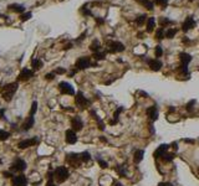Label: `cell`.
Listing matches in <instances>:
<instances>
[{
  "label": "cell",
  "mask_w": 199,
  "mask_h": 186,
  "mask_svg": "<svg viewBox=\"0 0 199 186\" xmlns=\"http://www.w3.org/2000/svg\"><path fill=\"white\" fill-rule=\"evenodd\" d=\"M54 73H57V74H64V73H66V69H65V68H56V71H55Z\"/></svg>",
  "instance_id": "cell-41"
},
{
  "label": "cell",
  "mask_w": 199,
  "mask_h": 186,
  "mask_svg": "<svg viewBox=\"0 0 199 186\" xmlns=\"http://www.w3.org/2000/svg\"><path fill=\"white\" fill-rule=\"evenodd\" d=\"M72 47V44H68V45H66V46H65V47H64V50H68V49H71Z\"/></svg>",
  "instance_id": "cell-48"
},
{
  "label": "cell",
  "mask_w": 199,
  "mask_h": 186,
  "mask_svg": "<svg viewBox=\"0 0 199 186\" xmlns=\"http://www.w3.org/2000/svg\"><path fill=\"white\" fill-rule=\"evenodd\" d=\"M147 115L152 120H156L157 117H158V110H157V107H149V108L147 109Z\"/></svg>",
  "instance_id": "cell-21"
},
{
  "label": "cell",
  "mask_w": 199,
  "mask_h": 186,
  "mask_svg": "<svg viewBox=\"0 0 199 186\" xmlns=\"http://www.w3.org/2000/svg\"><path fill=\"white\" fill-rule=\"evenodd\" d=\"M196 20H194V17L193 16H187L186 17V20L183 21V24H182V31L183 32H188L189 30H192V29H194L196 27Z\"/></svg>",
  "instance_id": "cell-7"
},
{
  "label": "cell",
  "mask_w": 199,
  "mask_h": 186,
  "mask_svg": "<svg viewBox=\"0 0 199 186\" xmlns=\"http://www.w3.org/2000/svg\"><path fill=\"white\" fill-rule=\"evenodd\" d=\"M45 77H46V80H54V78H55V73H47Z\"/></svg>",
  "instance_id": "cell-42"
},
{
  "label": "cell",
  "mask_w": 199,
  "mask_h": 186,
  "mask_svg": "<svg viewBox=\"0 0 199 186\" xmlns=\"http://www.w3.org/2000/svg\"><path fill=\"white\" fill-rule=\"evenodd\" d=\"M80 158H81L82 162H87V161H90L91 155H90L89 151H84V153H81V154H80Z\"/></svg>",
  "instance_id": "cell-30"
},
{
  "label": "cell",
  "mask_w": 199,
  "mask_h": 186,
  "mask_svg": "<svg viewBox=\"0 0 199 186\" xmlns=\"http://www.w3.org/2000/svg\"><path fill=\"white\" fill-rule=\"evenodd\" d=\"M4 176H5V178H13V174L9 173V171H4Z\"/></svg>",
  "instance_id": "cell-43"
},
{
  "label": "cell",
  "mask_w": 199,
  "mask_h": 186,
  "mask_svg": "<svg viewBox=\"0 0 199 186\" xmlns=\"http://www.w3.org/2000/svg\"><path fill=\"white\" fill-rule=\"evenodd\" d=\"M95 20H96V22H97V24H98V25H102L103 22H105V19H102V17H98V16H96V17H95Z\"/></svg>",
  "instance_id": "cell-40"
},
{
  "label": "cell",
  "mask_w": 199,
  "mask_h": 186,
  "mask_svg": "<svg viewBox=\"0 0 199 186\" xmlns=\"http://www.w3.org/2000/svg\"><path fill=\"white\" fill-rule=\"evenodd\" d=\"M173 24H174V21L170 20V19H168V17H164V16L159 17V25H161V27H167V26L173 25Z\"/></svg>",
  "instance_id": "cell-23"
},
{
  "label": "cell",
  "mask_w": 199,
  "mask_h": 186,
  "mask_svg": "<svg viewBox=\"0 0 199 186\" xmlns=\"http://www.w3.org/2000/svg\"><path fill=\"white\" fill-rule=\"evenodd\" d=\"M147 62H148V66H149V68L152 69V71H154V72L159 71L161 67L163 66L162 61H161V60H158V58H153V60H152V58H148Z\"/></svg>",
  "instance_id": "cell-12"
},
{
  "label": "cell",
  "mask_w": 199,
  "mask_h": 186,
  "mask_svg": "<svg viewBox=\"0 0 199 186\" xmlns=\"http://www.w3.org/2000/svg\"><path fill=\"white\" fill-rule=\"evenodd\" d=\"M71 127H72V130H81L84 128V122L81 120L80 117H73L71 119Z\"/></svg>",
  "instance_id": "cell-16"
},
{
  "label": "cell",
  "mask_w": 199,
  "mask_h": 186,
  "mask_svg": "<svg viewBox=\"0 0 199 186\" xmlns=\"http://www.w3.org/2000/svg\"><path fill=\"white\" fill-rule=\"evenodd\" d=\"M143 155H145V151L143 150H136L135 155H133V161H135L136 164H140L143 159Z\"/></svg>",
  "instance_id": "cell-25"
},
{
  "label": "cell",
  "mask_w": 199,
  "mask_h": 186,
  "mask_svg": "<svg viewBox=\"0 0 199 186\" xmlns=\"http://www.w3.org/2000/svg\"><path fill=\"white\" fill-rule=\"evenodd\" d=\"M183 42H184V44H191V40H189L188 37L186 36V37H183Z\"/></svg>",
  "instance_id": "cell-46"
},
{
  "label": "cell",
  "mask_w": 199,
  "mask_h": 186,
  "mask_svg": "<svg viewBox=\"0 0 199 186\" xmlns=\"http://www.w3.org/2000/svg\"><path fill=\"white\" fill-rule=\"evenodd\" d=\"M165 37V31H164V27H161V29H158L156 31V40L161 41L162 39H164Z\"/></svg>",
  "instance_id": "cell-27"
},
{
  "label": "cell",
  "mask_w": 199,
  "mask_h": 186,
  "mask_svg": "<svg viewBox=\"0 0 199 186\" xmlns=\"http://www.w3.org/2000/svg\"><path fill=\"white\" fill-rule=\"evenodd\" d=\"M124 50H126L124 45L119 42V41H107V52L117 53V52H122Z\"/></svg>",
  "instance_id": "cell-3"
},
{
  "label": "cell",
  "mask_w": 199,
  "mask_h": 186,
  "mask_svg": "<svg viewBox=\"0 0 199 186\" xmlns=\"http://www.w3.org/2000/svg\"><path fill=\"white\" fill-rule=\"evenodd\" d=\"M75 103H76L78 107H81V108H85L86 105L90 104V101L87 99L81 92H78L77 94H76V97H75Z\"/></svg>",
  "instance_id": "cell-10"
},
{
  "label": "cell",
  "mask_w": 199,
  "mask_h": 186,
  "mask_svg": "<svg viewBox=\"0 0 199 186\" xmlns=\"http://www.w3.org/2000/svg\"><path fill=\"white\" fill-rule=\"evenodd\" d=\"M158 186H173L172 184H169V183H161Z\"/></svg>",
  "instance_id": "cell-47"
},
{
  "label": "cell",
  "mask_w": 199,
  "mask_h": 186,
  "mask_svg": "<svg viewBox=\"0 0 199 186\" xmlns=\"http://www.w3.org/2000/svg\"><path fill=\"white\" fill-rule=\"evenodd\" d=\"M8 10L16 12V14H22L25 11V8H24V5H20V4H11V5L8 6Z\"/></svg>",
  "instance_id": "cell-18"
},
{
  "label": "cell",
  "mask_w": 199,
  "mask_h": 186,
  "mask_svg": "<svg viewBox=\"0 0 199 186\" xmlns=\"http://www.w3.org/2000/svg\"><path fill=\"white\" fill-rule=\"evenodd\" d=\"M167 145H159L158 148H157V150L154 151V154H153V156L156 158V159H158V158H162L164 154H165V151H167Z\"/></svg>",
  "instance_id": "cell-19"
},
{
  "label": "cell",
  "mask_w": 199,
  "mask_h": 186,
  "mask_svg": "<svg viewBox=\"0 0 199 186\" xmlns=\"http://www.w3.org/2000/svg\"><path fill=\"white\" fill-rule=\"evenodd\" d=\"M46 186H56V185H55V184L52 183V180H50V181H49V183H47V185H46Z\"/></svg>",
  "instance_id": "cell-49"
},
{
  "label": "cell",
  "mask_w": 199,
  "mask_h": 186,
  "mask_svg": "<svg viewBox=\"0 0 199 186\" xmlns=\"http://www.w3.org/2000/svg\"><path fill=\"white\" fill-rule=\"evenodd\" d=\"M94 58H95V60H97V61L105 60V58H106V52H101V51H98V52L94 53Z\"/></svg>",
  "instance_id": "cell-31"
},
{
  "label": "cell",
  "mask_w": 199,
  "mask_h": 186,
  "mask_svg": "<svg viewBox=\"0 0 199 186\" xmlns=\"http://www.w3.org/2000/svg\"><path fill=\"white\" fill-rule=\"evenodd\" d=\"M189 1H193V0H189Z\"/></svg>",
  "instance_id": "cell-52"
},
{
  "label": "cell",
  "mask_w": 199,
  "mask_h": 186,
  "mask_svg": "<svg viewBox=\"0 0 199 186\" xmlns=\"http://www.w3.org/2000/svg\"><path fill=\"white\" fill-rule=\"evenodd\" d=\"M59 90L62 94H70V96H73L75 94V90L73 87L67 82H60L59 83Z\"/></svg>",
  "instance_id": "cell-6"
},
{
  "label": "cell",
  "mask_w": 199,
  "mask_h": 186,
  "mask_svg": "<svg viewBox=\"0 0 199 186\" xmlns=\"http://www.w3.org/2000/svg\"><path fill=\"white\" fill-rule=\"evenodd\" d=\"M43 61L41 60H39V58H32L31 60V67H32V69L34 71H38V69H40L41 67H43Z\"/></svg>",
  "instance_id": "cell-24"
},
{
  "label": "cell",
  "mask_w": 199,
  "mask_h": 186,
  "mask_svg": "<svg viewBox=\"0 0 199 186\" xmlns=\"http://www.w3.org/2000/svg\"><path fill=\"white\" fill-rule=\"evenodd\" d=\"M31 77H34V69L22 68L21 72L19 73V76H17V80L19 81H27V80H30Z\"/></svg>",
  "instance_id": "cell-9"
},
{
  "label": "cell",
  "mask_w": 199,
  "mask_h": 186,
  "mask_svg": "<svg viewBox=\"0 0 199 186\" xmlns=\"http://www.w3.org/2000/svg\"><path fill=\"white\" fill-rule=\"evenodd\" d=\"M39 143V138H32V139H25V140H21L19 144H17V148L19 149H26L29 146H32L35 144Z\"/></svg>",
  "instance_id": "cell-11"
},
{
  "label": "cell",
  "mask_w": 199,
  "mask_h": 186,
  "mask_svg": "<svg viewBox=\"0 0 199 186\" xmlns=\"http://www.w3.org/2000/svg\"><path fill=\"white\" fill-rule=\"evenodd\" d=\"M193 104H194V101H192V102H189V103H188V105H187V109H188V110H191V109L193 108V107H192Z\"/></svg>",
  "instance_id": "cell-44"
},
{
  "label": "cell",
  "mask_w": 199,
  "mask_h": 186,
  "mask_svg": "<svg viewBox=\"0 0 199 186\" xmlns=\"http://www.w3.org/2000/svg\"><path fill=\"white\" fill-rule=\"evenodd\" d=\"M97 161H98V164H100V166L102 167V169H106V167L108 166V164H107V162H106L105 160H102V159H101V158H97Z\"/></svg>",
  "instance_id": "cell-38"
},
{
  "label": "cell",
  "mask_w": 199,
  "mask_h": 186,
  "mask_svg": "<svg viewBox=\"0 0 199 186\" xmlns=\"http://www.w3.org/2000/svg\"><path fill=\"white\" fill-rule=\"evenodd\" d=\"M154 4L159 5L162 9H165V6L168 5V0H154Z\"/></svg>",
  "instance_id": "cell-34"
},
{
  "label": "cell",
  "mask_w": 199,
  "mask_h": 186,
  "mask_svg": "<svg viewBox=\"0 0 199 186\" xmlns=\"http://www.w3.org/2000/svg\"><path fill=\"white\" fill-rule=\"evenodd\" d=\"M26 169V162L20 159V158H17V159L14 160V162L11 164V170L13 171H19V173H21V171H24Z\"/></svg>",
  "instance_id": "cell-8"
},
{
  "label": "cell",
  "mask_w": 199,
  "mask_h": 186,
  "mask_svg": "<svg viewBox=\"0 0 199 186\" xmlns=\"http://www.w3.org/2000/svg\"><path fill=\"white\" fill-rule=\"evenodd\" d=\"M85 36H86V32H84V34H82V35H81L80 37H78V39H77L76 41H77V42H80L81 40H84V39H85Z\"/></svg>",
  "instance_id": "cell-45"
},
{
  "label": "cell",
  "mask_w": 199,
  "mask_h": 186,
  "mask_svg": "<svg viewBox=\"0 0 199 186\" xmlns=\"http://www.w3.org/2000/svg\"><path fill=\"white\" fill-rule=\"evenodd\" d=\"M36 110H38V102L34 101L32 102V105H31V110H30V114L29 115H34L36 113Z\"/></svg>",
  "instance_id": "cell-37"
},
{
  "label": "cell",
  "mask_w": 199,
  "mask_h": 186,
  "mask_svg": "<svg viewBox=\"0 0 199 186\" xmlns=\"http://www.w3.org/2000/svg\"><path fill=\"white\" fill-rule=\"evenodd\" d=\"M16 91H17V82L8 83V85H5L1 88V97L4 98V101L10 102Z\"/></svg>",
  "instance_id": "cell-1"
},
{
  "label": "cell",
  "mask_w": 199,
  "mask_h": 186,
  "mask_svg": "<svg viewBox=\"0 0 199 186\" xmlns=\"http://www.w3.org/2000/svg\"><path fill=\"white\" fill-rule=\"evenodd\" d=\"M91 66V58L87 57V56H84V57L77 58V61L75 63L76 69H86Z\"/></svg>",
  "instance_id": "cell-4"
},
{
  "label": "cell",
  "mask_w": 199,
  "mask_h": 186,
  "mask_svg": "<svg viewBox=\"0 0 199 186\" xmlns=\"http://www.w3.org/2000/svg\"><path fill=\"white\" fill-rule=\"evenodd\" d=\"M143 36H145V35H143V32H142V34H141V32H138V39H143Z\"/></svg>",
  "instance_id": "cell-50"
},
{
  "label": "cell",
  "mask_w": 199,
  "mask_h": 186,
  "mask_svg": "<svg viewBox=\"0 0 199 186\" xmlns=\"http://www.w3.org/2000/svg\"><path fill=\"white\" fill-rule=\"evenodd\" d=\"M177 32H178L177 29H174V27L172 29V27H170V29H168L167 31H165V37H167V39H173Z\"/></svg>",
  "instance_id": "cell-29"
},
{
  "label": "cell",
  "mask_w": 199,
  "mask_h": 186,
  "mask_svg": "<svg viewBox=\"0 0 199 186\" xmlns=\"http://www.w3.org/2000/svg\"><path fill=\"white\" fill-rule=\"evenodd\" d=\"M67 162L70 165H72L73 167H78L81 165V158H80V154H75V153H71V154H67V158H66Z\"/></svg>",
  "instance_id": "cell-5"
},
{
  "label": "cell",
  "mask_w": 199,
  "mask_h": 186,
  "mask_svg": "<svg viewBox=\"0 0 199 186\" xmlns=\"http://www.w3.org/2000/svg\"><path fill=\"white\" fill-rule=\"evenodd\" d=\"M27 185V180L25 178V175H16L13 178V186H26Z\"/></svg>",
  "instance_id": "cell-14"
},
{
  "label": "cell",
  "mask_w": 199,
  "mask_h": 186,
  "mask_svg": "<svg viewBox=\"0 0 199 186\" xmlns=\"http://www.w3.org/2000/svg\"><path fill=\"white\" fill-rule=\"evenodd\" d=\"M34 123H35V119H34V115H29L25 120H24V123H22V130L24 132H27V130H30L32 127H34Z\"/></svg>",
  "instance_id": "cell-15"
},
{
  "label": "cell",
  "mask_w": 199,
  "mask_h": 186,
  "mask_svg": "<svg viewBox=\"0 0 199 186\" xmlns=\"http://www.w3.org/2000/svg\"><path fill=\"white\" fill-rule=\"evenodd\" d=\"M154 55H156L157 58H158V57H162V55H163V49H162L161 45L156 46V49H154Z\"/></svg>",
  "instance_id": "cell-32"
},
{
  "label": "cell",
  "mask_w": 199,
  "mask_h": 186,
  "mask_svg": "<svg viewBox=\"0 0 199 186\" xmlns=\"http://www.w3.org/2000/svg\"><path fill=\"white\" fill-rule=\"evenodd\" d=\"M81 12L84 14V15H86V16H92V11L87 9V4H85V5L81 8Z\"/></svg>",
  "instance_id": "cell-35"
},
{
  "label": "cell",
  "mask_w": 199,
  "mask_h": 186,
  "mask_svg": "<svg viewBox=\"0 0 199 186\" xmlns=\"http://www.w3.org/2000/svg\"><path fill=\"white\" fill-rule=\"evenodd\" d=\"M154 27H156V20H154V17H148L146 31L148 32V34H152V31H154Z\"/></svg>",
  "instance_id": "cell-20"
},
{
  "label": "cell",
  "mask_w": 199,
  "mask_h": 186,
  "mask_svg": "<svg viewBox=\"0 0 199 186\" xmlns=\"http://www.w3.org/2000/svg\"><path fill=\"white\" fill-rule=\"evenodd\" d=\"M147 20H148V19H147V15H146V14H142V15H140V16L136 19V24H137L138 26H141V25L145 24Z\"/></svg>",
  "instance_id": "cell-28"
},
{
  "label": "cell",
  "mask_w": 199,
  "mask_h": 186,
  "mask_svg": "<svg viewBox=\"0 0 199 186\" xmlns=\"http://www.w3.org/2000/svg\"><path fill=\"white\" fill-rule=\"evenodd\" d=\"M116 186H123V185H121V184H116Z\"/></svg>",
  "instance_id": "cell-51"
},
{
  "label": "cell",
  "mask_w": 199,
  "mask_h": 186,
  "mask_svg": "<svg viewBox=\"0 0 199 186\" xmlns=\"http://www.w3.org/2000/svg\"><path fill=\"white\" fill-rule=\"evenodd\" d=\"M138 3L141 4V5L145 6L147 10H153L154 9V3L152 1V0H137Z\"/></svg>",
  "instance_id": "cell-22"
},
{
  "label": "cell",
  "mask_w": 199,
  "mask_h": 186,
  "mask_svg": "<svg viewBox=\"0 0 199 186\" xmlns=\"http://www.w3.org/2000/svg\"><path fill=\"white\" fill-rule=\"evenodd\" d=\"M10 137V134H9L8 132H5V130L0 129V140H6V139Z\"/></svg>",
  "instance_id": "cell-36"
},
{
  "label": "cell",
  "mask_w": 199,
  "mask_h": 186,
  "mask_svg": "<svg viewBox=\"0 0 199 186\" xmlns=\"http://www.w3.org/2000/svg\"><path fill=\"white\" fill-rule=\"evenodd\" d=\"M31 16H32L31 12H25V14H22V15H21V21H27Z\"/></svg>",
  "instance_id": "cell-39"
},
{
  "label": "cell",
  "mask_w": 199,
  "mask_h": 186,
  "mask_svg": "<svg viewBox=\"0 0 199 186\" xmlns=\"http://www.w3.org/2000/svg\"><path fill=\"white\" fill-rule=\"evenodd\" d=\"M179 60H180V62H182V66H187L188 67L189 62L192 61V56L189 53H187V52H180L179 53Z\"/></svg>",
  "instance_id": "cell-17"
},
{
  "label": "cell",
  "mask_w": 199,
  "mask_h": 186,
  "mask_svg": "<svg viewBox=\"0 0 199 186\" xmlns=\"http://www.w3.org/2000/svg\"><path fill=\"white\" fill-rule=\"evenodd\" d=\"M54 178L56 179L57 183H65L68 179V171L65 166H59L56 170L54 171Z\"/></svg>",
  "instance_id": "cell-2"
},
{
  "label": "cell",
  "mask_w": 199,
  "mask_h": 186,
  "mask_svg": "<svg viewBox=\"0 0 199 186\" xmlns=\"http://www.w3.org/2000/svg\"><path fill=\"white\" fill-rule=\"evenodd\" d=\"M90 50H91L94 53L98 52V51L101 50V44H100V41H98V40H94V41H92V44L90 45Z\"/></svg>",
  "instance_id": "cell-26"
},
{
  "label": "cell",
  "mask_w": 199,
  "mask_h": 186,
  "mask_svg": "<svg viewBox=\"0 0 199 186\" xmlns=\"http://www.w3.org/2000/svg\"><path fill=\"white\" fill-rule=\"evenodd\" d=\"M65 139H66L67 144H75L77 142L76 132H75V130H72V129L66 130V133H65Z\"/></svg>",
  "instance_id": "cell-13"
},
{
  "label": "cell",
  "mask_w": 199,
  "mask_h": 186,
  "mask_svg": "<svg viewBox=\"0 0 199 186\" xmlns=\"http://www.w3.org/2000/svg\"><path fill=\"white\" fill-rule=\"evenodd\" d=\"M174 159V154H167V153H165V154L162 156V160H163L164 162H169V161H172Z\"/></svg>",
  "instance_id": "cell-33"
}]
</instances>
